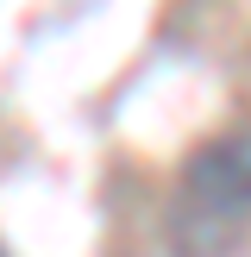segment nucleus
I'll use <instances>...</instances> for the list:
<instances>
[{"label": "nucleus", "instance_id": "nucleus-1", "mask_svg": "<svg viewBox=\"0 0 251 257\" xmlns=\"http://www.w3.org/2000/svg\"><path fill=\"white\" fill-rule=\"evenodd\" d=\"M182 207L201 226H245L251 220V125L213 132L182 163Z\"/></svg>", "mask_w": 251, "mask_h": 257}]
</instances>
